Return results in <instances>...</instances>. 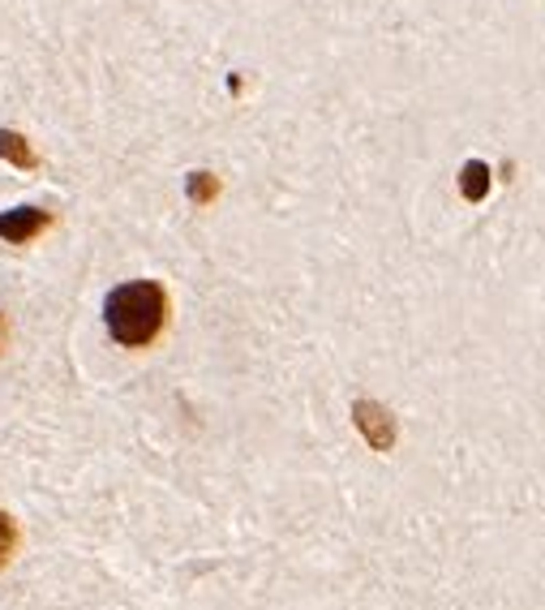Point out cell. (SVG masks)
<instances>
[{
    "mask_svg": "<svg viewBox=\"0 0 545 610\" xmlns=\"http://www.w3.org/2000/svg\"><path fill=\"white\" fill-rule=\"evenodd\" d=\"M104 323L120 349H147L168 323V292L156 280H129L113 288L104 301Z\"/></svg>",
    "mask_w": 545,
    "mask_h": 610,
    "instance_id": "1",
    "label": "cell"
},
{
    "mask_svg": "<svg viewBox=\"0 0 545 610\" xmlns=\"http://www.w3.org/2000/svg\"><path fill=\"white\" fill-rule=\"evenodd\" d=\"M352 421H356V430L365 435V443H370L374 451L395 448V417H391L383 405H374V400H356V405H352Z\"/></svg>",
    "mask_w": 545,
    "mask_h": 610,
    "instance_id": "2",
    "label": "cell"
},
{
    "mask_svg": "<svg viewBox=\"0 0 545 610\" xmlns=\"http://www.w3.org/2000/svg\"><path fill=\"white\" fill-rule=\"evenodd\" d=\"M52 228V211L43 206H13V211H0V237L13 245L35 242L40 233Z\"/></svg>",
    "mask_w": 545,
    "mask_h": 610,
    "instance_id": "3",
    "label": "cell"
},
{
    "mask_svg": "<svg viewBox=\"0 0 545 610\" xmlns=\"http://www.w3.org/2000/svg\"><path fill=\"white\" fill-rule=\"evenodd\" d=\"M460 194H464L468 203H481V199L490 194V163L468 160L464 168H460Z\"/></svg>",
    "mask_w": 545,
    "mask_h": 610,
    "instance_id": "4",
    "label": "cell"
},
{
    "mask_svg": "<svg viewBox=\"0 0 545 610\" xmlns=\"http://www.w3.org/2000/svg\"><path fill=\"white\" fill-rule=\"evenodd\" d=\"M0 160H9L13 168H40L31 142L22 133H13V129H0Z\"/></svg>",
    "mask_w": 545,
    "mask_h": 610,
    "instance_id": "5",
    "label": "cell"
},
{
    "mask_svg": "<svg viewBox=\"0 0 545 610\" xmlns=\"http://www.w3.org/2000/svg\"><path fill=\"white\" fill-rule=\"evenodd\" d=\"M185 194H190V203H197V206L215 203V199H220V181H215V172H190Z\"/></svg>",
    "mask_w": 545,
    "mask_h": 610,
    "instance_id": "6",
    "label": "cell"
},
{
    "mask_svg": "<svg viewBox=\"0 0 545 610\" xmlns=\"http://www.w3.org/2000/svg\"><path fill=\"white\" fill-rule=\"evenodd\" d=\"M13 550H18V521L9 512H0V568L13 559Z\"/></svg>",
    "mask_w": 545,
    "mask_h": 610,
    "instance_id": "7",
    "label": "cell"
}]
</instances>
